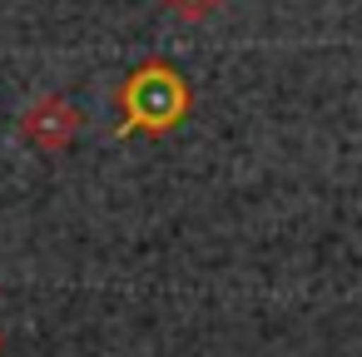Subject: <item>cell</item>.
Wrapping results in <instances>:
<instances>
[{"label":"cell","mask_w":362,"mask_h":357,"mask_svg":"<svg viewBox=\"0 0 362 357\" xmlns=\"http://www.w3.org/2000/svg\"><path fill=\"white\" fill-rule=\"evenodd\" d=\"M75 129H80V115H75V110H65L60 100H40V110H30V115H25V134H30L35 144H45V149L70 144V139H75Z\"/></svg>","instance_id":"1"},{"label":"cell","mask_w":362,"mask_h":357,"mask_svg":"<svg viewBox=\"0 0 362 357\" xmlns=\"http://www.w3.org/2000/svg\"><path fill=\"white\" fill-rule=\"evenodd\" d=\"M169 6H174V16H184V21H204L218 0H169Z\"/></svg>","instance_id":"2"}]
</instances>
